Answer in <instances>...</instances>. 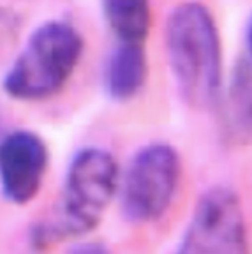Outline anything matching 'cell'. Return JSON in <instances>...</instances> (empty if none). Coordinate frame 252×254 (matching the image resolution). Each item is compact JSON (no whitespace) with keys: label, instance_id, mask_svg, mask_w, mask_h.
Wrapping results in <instances>:
<instances>
[{"label":"cell","instance_id":"52a82bcc","mask_svg":"<svg viewBox=\"0 0 252 254\" xmlns=\"http://www.w3.org/2000/svg\"><path fill=\"white\" fill-rule=\"evenodd\" d=\"M222 134L229 145L252 143V60L240 59L233 67L222 101Z\"/></svg>","mask_w":252,"mask_h":254},{"label":"cell","instance_id":"6da1fadb","mask_svg":"<svg viewBox=\"0 0 252 254\" xmlns=\"http://www.w3.org/2000/svg\"><path fill=\"white\" fill-rule=\"evenodd\" d=\"M166 50L187 104L212 106L222 87V50L212 12L199 2L177 5L166 23Z\"/></svg>","mask_w":252,"mask_h":254},{"label":"cell","instance_id":"30bf717a","mask_svg":"<svg viewBox=\"0 0 252 254\" xmlns=\"http://www.w3.org/2000/svg\"><path fill=\"white\" fill-rule=\"evenodd\" d=\"M67 254H111V253L108 251L106 246H103V244L85 242V244L76 246L74 249H71Z\"/></svg>","mask_w":252,"mask_h":254},{"label":"cell","instance_id":"3957f363","mask_svg":"<svg viewBox=\"0 0 252 254\" xmlns=\"http://www.w3.org/2000/svg\"><path fill=\"white\" fill-rule=\"evenodd\" d=\"M119 187V166L103 148H85L67 171L59 226L67 235H83L99 224Z\"/></svg>","mask_w":252,"mask_h":254},{"label":"cell","instance_id":"8fae6325","mask_svg":"<svg viewBox=\"0 0 252 254\" xmlns=\"http://www.w3.org/2000/svg\"><path fill=\"white\" fill-rule=\"evenodd\" d=\"M245 41H247V48H249V53H251V60H252V14L247 21V28H245Z\"/></svg>","mask_w":252,"mask_h":254},{"label":"cell","instance_id":"7a4b0ae2","mask_svg":"<svg viewBox=\"0 0 252 254\" xmlns=\"http://www.w3.org/2000/svg\"><path fill=\"white\" fill-rule=\"evenodd\" d=\"M83 52V39L74 27L50 21L37 28L12 64L4 81L16 99L32 101L53 95L71 78Z\"/></svg>","mask_w":252,"mask_h":254},{"label":"cell","instance_id":"ba28073f","mask_svg":"<svg viewBox=\"0 0 252 254\" xmlns=\"http://www.w3.org/2000/svg\"><path fill=\"white\" fill-rule=\"evenodd\" d=\"M146 53L143 43L120 41L106 64L104 83L115 101H129L146 81Z\"/></svg>","mask_w":252,"mask_h":254},{"label":"cell","instance_id":"9c48e42d","mask_svg":"<svg viewBox=\"0 0 252 254\" xmlns=\"http://www.w3.org/2000/svg\"><path fill=\"white\" fill-rule=\"evenodd\" d=\"M103 11L120 41L143 43L150 32V0H103Z\"/></svg>","mask_w":252,"mask_h":254},{"label":"cell","instance_id":"8992f818","mask_svg":"<svg viewBox=\"0 0 252 254\" xmlns=\"http://www.w3.org/2000/svg\"><path fill=\"white\" fill-rule=\"evenodd\" d=\"M48 164V150L36 134L16 131L0 143V187L5 198L23 205L37 194Z\"/></svg>","mask_w":252,"mask_h":254},{"label":"cell","instance_id":"277c9868","mask_svg":"<svg viewBox=\"0 0 252 254\" xmlns=\"http://www.w3.org/2000/svg\"><path fill=\"white\" fill-rule=\"evenodd\" d=\"M182 175L177 148L168 143H152L134 155L124 179L122 203L134 222L159 219L170 208Z\"/></svg>","mask_w":252,"mask_h":254},{"label":"cell","instance_id":"5b68a950","mask_svg":"<svg viewBox=\"0 0 252 254\" xmlns=\"http://www.w3.org/2000/svg\"><path fill=\"white\" fill-rule=\"evenodd\" d=\"M175 254H251L244 208L231 189L212 187L199 196Z\"/></svg>","mask_w":252,"mask_h":254}]
</instances>
